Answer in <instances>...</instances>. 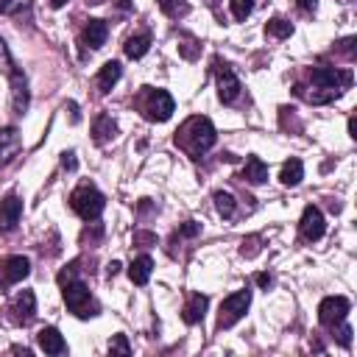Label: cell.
<instances>
[{"label": "cell", "instance_id": "cell-19", "mask_svg": "<svg viewBox=\"0 0 357 357\" xmlns=\"http://www.w3.org/2000/svg\"><path fill=\"white\" fill-rule=\"evenodd\" d=\"M120 75H123L120 61H106V64L100 67V73H98V89H100L103 95L112 92V86L120 81Z\"/></svg>", "mask_w": 357, "mask_h": 357}, {"label": "cell", "instance_id": "cell-33", "mask_svg": "<svg viewBox=\"0 0 357 357\" xmlns=\"http://www.w3.org/2000/svg\"><path fill=\"white\" fill-rule=\"evenodd\" d=\"M296 6H298V11H301V14H315L318 0H296Z\"/></svg>", "mask_w": 357, "mask_h": 357}, {"label": "cell", "instance_id": "cell-32", "mask_svg": "<svg viewBox=\"0 0 357 357\" xmlns=\"http://www.w3.org/2000/svg\"><path fill=\"white\" fill-rule=\"evenodd\" d=\"M178 234H181V237H195V234H201V223H195V220H187V223L178 229Z\"/></svg>", "mask_w": 357, "mask_h": 357}, {"label": "cell", "instance_id": "cell-13", "mask_svg": "<svg viewBox=\"0 0 357 357\" xmlns=\"http://www.w3.org/2000/svg\"><path fill=\"white\" fill-rule=\"evenodd\" d=\"M28 100H31V95H28V81H25V75L11 64V106H14V112H17V114H25V112H28Z\"/></svg>", "mask_w": 357, "mask_h": 357}, {"label": "cell", "instance_id": "cell-7", "mask_svg": "<svg viewBox=\"0 0 357 357\" xmlns=\"http://www.w3.org/2000/svg\"><path fill=\"white\" fill-rule=\"evenodd\" d=\"M349 298L346 296H326L321 304H318V321L324 324V326H337L340 321H346V315H349Z\"/></svg>", "mask_w": 357, "mask_h": 357}, {"label": "cell", "instance_id": "cell-20", "mask_svg": "<svg viewBox=\"0 0 357 357\" xmlns=\"http://www.w3.org/2000/svg\"><path fill=\"white\" fill-rule=\"evenodd\" d=\"M151 271H153V259H151L148 254H142V257H137V259L128 265V279H131L134 284H148Z\"/></svg>", "mask_w": 357, "mask_h": 357}, {"label": "cell", "instance_id": "cell-6", "mask_svg": "<svg viewBox=\"0 0 357 357\" xmlns=\"http://www.w3.org/2000/svg\"><path fill=\"white\" fill-rule=\"evenodd\" d=\"M215 81H218V98H220L223 103H234V100L240 98V78H237L234 70H231L226 61H220V59H215Z\"/></svg>", "mask_w": 357, "mask_h": 357}, {"label": "cell", "instance_id": "cell-8", "mask_svg": "<svg viewBox=\"0 0 357 357\" xmlns=\"http://www.w3.org/2000/svg\"><path fill=\"white\" fill-rule=\"evenodd\" d=\"M28 273H31V259L22 257V254H11V257H6V259L0 262V284H3V287L22 282Z\"/></svg>", "mask_w": 357, "mask_h": 357}, {"label": "cell", "instance_id": "cell-23", "mask_svg": "<svg viewBox=\"0 0 357 357\" xmlns=\"http://www.w3.org/2000/svg\"><path fill=\"white\" fill-rule=\"evenodd\" d=\"M301 178H304V165H301V159H287V162L282 165L279 181H282L284 187H296Z\"/></svg>", "mask_w": 357, "mask_h": 357}, {"label": "cell", "instance_id": "cell-37", "mask_svg": "<svg viewBox=\"0 0 357 357\" xmlns=\"http://www.w3.org/2000/svg\"><path fill=\"white\" fill-rule=\"evenodd\" d=\"M134 243H156V237L151 231H137L134 234Z\"/></svg>", "mask_w": 357, "mask_h": 357}, {"label": "cell", "instance_id": "cell-12", "mask_svg": "<svg viewBox=\"0 0 357 357\" xmlns=\"http://www.w3.org/2000/svg\"><path fill=\"white\" fill-rule=\"evenodd\" d=\"M8 318L14 321V324H28L31 318H33V312H36V298H33V293L31 290H22L11 304H8Z\"/></svg>", "mask_w": 357, "mask_h": 357}, {"label": "cell", "instance_id": "cell-11", "mask_svg": "<svg viewBox=\"0 0 357 357\" xmlns=\"http://www.w3.org/2000/svg\"><path fill=\"white\" fill-rule=\"evenodd\" d=\"M22 218V198L17 192H8L0 201V231H14Z\"/></svg>", "mask_w": 357, "mask_h": 357}, {"label": "cell", "instance_id": "cell-16", "mask_svg": "<svg viewBox=\"0 0 357 357\" xmlns=\"http://www.w3.org/2000/svg\"><path fill=\"white\" fill-rule=\"evenodd\" d=\"M114 137H117V123H114V117H112V114H98L95 123H92V139H95L98 145H106V142H112Z\"/></svg>", "mask_w": 357, "mask_h": 357}, {"label": "cell", "instance_id": "cell-26", "mask_svg": "<svg viewBox=\"0 0 357 357\" xmlns=\"http://www.w3.org/2000/svg\"><path fill=\"white\" fill-rule=\"evenodd\" d=\"M254 3H257V0H231V3H229V6H231V17L243 22V20L254 11Z\"/></svg>", "mask_w": 357, "mask_h": 357}, {"label": "cell", "instance_id": "cell-24", "mask_svg": "<svg viewBox=\"0 0 357 357\" xmlns=\"http://www.w3.org/2000/svg\"><path fill=\"white\" fill-rule=\"evenodd\" d=\"M265 33L273 36V39H287V36L293 33V22H287V20H282V17H273V20H268Z\"/></svg>", "mask_w": 357, "mask_h": 357}, {"label": "cell", "instance_id": "cell-17", "mask_svg": "<svg viewBox=\"0 0 357 357\" xmlns=\"http://www.w3.org/2000/svg\"><path fill=\"white\" fill-rule=\"evenodd\" d=\"M206 307H209V298H206V296H201V293H192V296L187 298V304H184V312H181L184 324H190V326H192V324L204 321Z\"/></svg>", "mask_w": 357, "mask_h": 357}, {"label": "cell", "instance_id": "cell-25", "mask_svg": "<svg viewBox=\"0 0 357 357\" xmlns=\"http://www.w3.org/2000/svg\"><path fill=\"white\" fill-rule=\"evenodd\" d=\"M212 198H215V209H218V215H220V218H234V206H237V204H234V195H229V192L218 190Z\"/></svg>", "mask_w": 357, "mask_h": 357}, {"label": "cell", "instance_id": "cell-14", "mask_svg": "<svg viewBox=\"0 0 357 357\" xmlns=\"http://www.w3.org/2000/svg\"><path fill=\"white\" fill-rule=\"evenodd\" d=\"M36 343H39V349L45 354H64L67 351V343H64V337H61V332L56 326H42L36 332Z\"/></svg>", "mask_w": 357, "mask_h": 357}, {"label": "cell", "instance_id": "cell-34", "mask_svg": "<svg viewBox=\"0 0 357 357\" xmlns=\"http://www.w3.org/2000/svg\"><path fill=\"white\" fill-rule=\"evenodd\" d=\"M351 45H354V36H346L343 42H337V50H340V53H346V56H351V53H354V47H351Z\"/></svg>", "mask_w": 357, "mask_h": 357}, {"label": "cell", "instance_id": "cell-22", "mask_svg": "<svg viewBox=\"0 0 357 357\" xmlns=\"http://www.w3.org/2000/svg\"><path fill=\"white\" fill-rule=\"evenodd\" d=\"M148 47H151V33H148V31L128 36V39H126V45H123V50H126V56H128V59H142V56L148 53Z\"/></svg>", "mask_w": 357, "mask_h": 357}, {"label": "cell", "instance_id": "cell-36", "mask_svg": "<svg viewBox=\"0 0 357 357\" xmlns=\"http://www.w3.org/2000/svg\"><path fill=\"white\" fill-rule=\"evenodd\" d=\"M61 165L67 167V170H75V153L70 151V153H61Z\"/></svg>", "mask_w": 357, "mask_h": 357}, {"label": "cell", "instance_id": "cell-30", "mask_svg": "<svg viewBox=\"0 0 357 357\" xmlns=\"http://www.w3.org/2000/svg\"><path fill=\"white\" fill-rule=\"evenodd\" d=\"M240 254H243L245 259L257 257V254H259V237H257V234H254V237H245V240L240 243Z\"/></svg>", "mask_w": 357, "mask_h": 357}, {"label": "cell", "instance_id": "cell-10", "mask_svg": "<svg viewBox=\"0 0 357 357\" xmlns=\"http://www.w3.org/2000/svg\"><path fill=\"white\" fill-rule=\"evenodd\" d=\"M298 229H301V237H304L307 243L321 240V237H324V231H326V223H324L321 209H318V206H304L301 220H298Z\"/></svg>", "mask_w": 357, "mask_h": 357}, {"label": "cell", "instance_id": "cell-2", "mask_svg": "<svg viewBox=\"0 0 357 357\" xmlns=\"http://www.w3.org/2000/svg\"><path fill=\"white\" fill-rule=\"evenodd\" d=\"M215 139H218V134H215V126H212L209 117H190V120L176 131V142H178L192 159L204 156V153L215 145Z\"/></svg>", "mask_w": 357, "mask_h": 357}, {"label": "cell", "instance_id": "cell-38", "mask_svg": "<svg viewBox=\"0 0 357 357\" xmlns=\"http://www.w3.org/2000/svg\"><path fill=\"white\" fill-rule=\"evenodd\" d=\"M120 268H123V265L114 259V262H109V268H106V271H109V276H114V273H120Z\"/></svg>", "mask_w": 357, "mask_h": 357}, {"label": "cell", "instance_id": "cell-39", "mask_svg": "<svg viewBox=\"0 0 357 357\" xmlns=\"http://www.w3.org/2000/svg\"><path fill=\"white\" fill-rule=\"evenodd\" d=\"M11 351H17V354H31V349H25V346H11Z\"/></svg>", "mask_w": 357, "mask_h": 357}, {"label": "cell", "instance_id": "cell-27", "mask_svg": "<svg viewBox=\"0 0 357 357\" xmlns=\"http://www.w3.org/2000/svg\"><path fill=\"white\" fill-rule=\"evenodd\" d=\"M159 6H162V11H165L167 17H184V14L190 11V6L181 3V0H159Z\"/></svg>", "mask_w": 357, "mask_h": 357}, {"label": "cell", "instance_id": "cell-35", "mask_svg": "<svg viewBox=\"0 0 357 357\" xmlns=\"http://www.w3.org/2000/svg\"><path fill=\"white\" fill-rule=\"evenodd\" d=\"M254 279H257V284H259V287H265V290L273 284V276H271V273H257Z\"/></svg>", "mask_w": 357, "mask_h": 357}, {"label": "cell", "instance_id": "cell-21", "mask_svg": "<svg viewBox=\"0 0 357 357\" xmlns=\"http://www.w3.org/2000/svg\"><path fill=\"white\" fill-rule=\"evenodd\" d=\"M243 178L251 181V184H265L268 181V165L259 156H248L245 167H243Z\"/></svg>", "mask_w": 357, "mask_h": 357}, {"label": "cell", "instance_id": "cell-3", "mask_svg": "<svg viewBox=\"0 0 357 357\" xmlns=\"http://www.w3.org/2000/svg\"><path fill=\"white\" fill-rule=\"evenodd\" d=\"M70 206H73V212L81 220L89 223V220H98L100 218V212L106 206V198H103V192L95 184H78L73 190V195H70Z\"/></svg>", "mask_w": 357, "mask_h": 357}, {"label": "cell", "instance_id": "cell-42", "mask_svg": "<svg viewBox=\"0 0 357 357\" xmlns=\"http://www.w3.org/2000/svg\"><path fill=\"white\" fill-rule=\"evenodd\" d=\"M0 42H3V39H0Z\"/></svg>", "mask_w": 357, "mask_h": 357}, {"label": "cell", "instance_id": "cell-15", "mask_svg": "<svg viewBox=\"0 0 357 357\" xmlns=\"http://www.w3.org/2000/svg\"><path fill=\"white\" fill-rule=\"evenodd\" d=\"M22 148V139H20V131L14 126L8 128H0V165H8Z\"/></svg>", "mask_w": 357, "mask_h": 357}, {"label": "cell", "instance_id": "cell-9", "mask_svg": "<svg viewBox=\"0 0 357 357\" xmlns=\"http://www.w3.org/2000/svg\"><path fill=\"white\" fill-rule=\"evenodd\" d=\"M315 86H326V89H343L351 84V73L349 70H337V67H315L310 73Z\"/></svg>", "mask_w": 357, "mask_h": 357}, {"label": "cell", "instance_id": "cell-18", "mask_svg": "<svg viewBox=\"0 0 357 357\" xmlns=\"http://www.w3.org/2000/svg\"><path fill=\"white\" fill-rule=\"evenodd\" d=\"M106 36H109V25L103 20H89L86 28H84V45H89L92 50L103 47L106 45Z\"/></svg>", "mask_w": 357, "mask_h": 357}, {"label": "cell", "instance_id": "cell-28", "mask_svg": "<svg viewBox=\"0 0 357 357\" xmlns=\"http://www.w3.org/2000/svg\"><path fill=\"white\" fill-rule=\"evenodd\" d=\"M28 8H31V0H0V14H20Z\"/></svg>", "mask_w": 357, "mask_h": 357}, {"label": "cell", "instance_id": "cell-40", "mask_svg": "<svg viewBox=\"0 0 357 357\" xmlns=\"http://www.w3.org/2000/svg\"><path fill=\"white\" fill-rule=\"evenodd\" d=\"M64 3H67V0H50V6H53V8H61Z\"/></svg>", "mask_w": 357, "mask_h": 357}, {"label": "cell", "instance_id": "cell-4", "mask_svg": "<svg viewBox=\"0 0 357 357\" xmlns=\"http://www.w3.org/2000/svg\"><path fill=\"white\" fill-rule=\"evenodd\" d=\"M248 304H251V290H237V293L226 296L218 310V329H231L245 315Z\"/></svg>", "mask_w": 357, "mask_h": 357}, {"label": "cell", "instance_id": "cell-29", "mask_svg": "<svg viewBox=\"0 0 357 357\" xmlns=\"http://www.w3.org/2000/svg\"><path fill=\"white\" fill-rule=\"evenodd\" d=\"M109 351H112V354L117 351V354L128 357V354H131V343H128V337H126V335H114V337L109 340Z\"/></svg>", "mask_w": 357, "mask_h": 357}, {"label": "cell", "instance_id": "cell-41", "mask_svg": "<svg viewBox=\"0 0 357 357\" xmlns=\"http://www.w3.org/2000/svg\"><path fill=\"white\" fill-rule=\"evenodd\" d=\"M206 3H209V6H212V8H215V6H218V0H206Z\"/></svg>", "mask_w": 357, "mask_h": 357}, {"label": "cell", "instance_id": "cell-1", "mask_svg": "<svg viewBox=\"0 0 357 357\" xmlns=\"http://www.w3.org/2000/svg\"><path fill=\"white\" fill-rule=\"evenodd\" d=\"M75 268H78V262H73V265L59 276V284H61V293H64V304H67V310H70L75 318H95V315L100 312V307H98V301L92 298V293L86 290V284L78 279Z\"/></svg>", "mask_w": 357, "mask_h": 357}, {"label": "cell", "instance_id": "cell-5", "mask_svg": "<svg viewBox=\"0 0 357 357\" xmlns=\"http://www.w3.org/2000/svg\"><path fill=\"white\" fill-rule=\"evenodd\" d=\"M142 112H145V117H148L151 123H165V120H170V114L176 112V103H173L170 92H165V89H151V92L145 95Z\"/></svg>", "mask_w": 357, "mask_h": 357}, {"label": "cell", "instance_id": "cell-31", "mask_svg": "<svg viewBox=\"0 0 357 357\" xmlns=\"http://www.w3.org/2000/svg\"><path fill=\"white\" fill-rule=\"evenodd\" d=\"M337 326H340V329H337V343L349 349V346H351V326H349L346 321H340Z\"/></svg>", "mask_w": 357, "mask_h": 357}]
</instances>
